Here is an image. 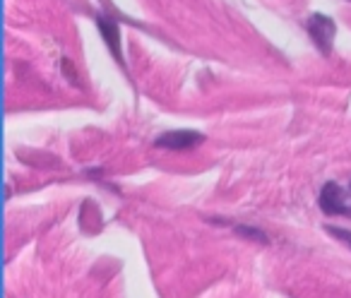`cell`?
Masks as SVG:
<instances>
[{
	"label": "cell",
	"mask_w": 351,
	"mask_h": 298,
	"mask_svg": "<svg viewBox=\"0 0 351 298\" xmlns=\"http://www.w3.org/2000/svg\"><path fill=\"white\" fill-rule=\"evenodd\" d=\"M306 29H308V34H311L313 44L317 46V51H320L322 55H330L332 44H335V34H337V25L332 22V17L315 12V15H311L306 20Z\"/></svg>",
	"instance_id": "7a4b0ae2"
},
{
	"label": "cell",
	"mask_w": 351,
	"mask_h": 298,
	"mask_svg": "<svg viewBox=\"0 0 351 298\" xmlns=\"http://www.w3.org/2000/svg\"><path fill=\"white\" fill-rule=\"evenodd\" d=\"M97 27H99V32H101L104 41H106V46L111 49V53L118 58V63H123L121 32H118V25H116V22H108V20H104V17H99V20H97Z\"/></svg>",
	"instance_id": "277c9868"
},
{
	"label": "cell",
	"mask_w": 351,
	"mask_h": 298,
	"mask_svg": "<svg viewBox=\"0 0 351 298\" xmlns=\"http://www.w3.org/2000/svg\"><path fill=\"white\" fill-rule=\"evenodd\" d=\"M327 234L335 236V238H339L341 243H346L351 248V231H344V229H337V226H327Z\"/></svg>",
	"instance_id": "8992f818"
},
{
	"label": "cell",
	"mask_w": 351,
	"mask_h": 298,
	"mask_svg": "<svg viewBox=\"0 0 351 298\" xmlns=\"http://www.w3.org/2000/svg\"><path fill=\"white\" fill-rule=\"evenodd\" d=\"M205 140V135L197 130H173V132H164V135L156 137L154 145L159 149H171V152H183V149H191L197 147Z\"/></svg>",
	"instance_id": "3957f363"
},
{
	"label": "cell",
	"mask_w": 351,
	"mask_h": 298,
	"mask_svg": "<svg viewBox=\"0 0 351 298\" xmlns=\"http://www.w3.org/2000/svg\"><path fill=\"white\" fill-rule=\"evenodd\" d=\"M349 190H351V183H349Z\"/></svg>",
	"instance_id": "52a82bcc"
},
{
	"label": "cell",
	"mask_w": 351,
	"mask_h": 298,
	"mask_svg": "<svg viewBox=\"0 0 351 298\" xmlns=\"http://www.w3.org/2000/svg\"><path fill=\"white\" fill-rule=\"evenodd\" d=\"M236 231H239L241 236H245V238H255V240H260V243H267V236H263V231H258V229H248V226H236Z\"/></svg>",
	"instance_id": "5b68a950"
},
{
	"label": "cell",
	"mask_w": 351,
	"mask_h": 298,
	"mask_svg": "<svg viewBox=\"0 0 351 298\" xmlns=\"http://www.w3.org/2000/svg\"><path fill=\"white\" fill-rule=\"evenodd\" d=\"M317 205L327 216H351V197L344 193L339 183L330 181L322 186Z\"/></svg>",
	"instance_id": "6da1fadb"
}]
</instances>
